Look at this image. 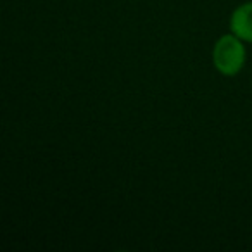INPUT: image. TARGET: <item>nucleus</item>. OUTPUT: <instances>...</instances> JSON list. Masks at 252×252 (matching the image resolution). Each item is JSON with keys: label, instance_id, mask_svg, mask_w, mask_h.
<instances>
[{"label": "nucleus", "instance_id": "f257e3e1", "mask_svg": "<svg viewBox=\"0 0 252 252\" xmlns=\"http://www.w3.org/2000/svg\"><path fill=\"white\" fill-rule=\"evenodd\" d=\"M244 45L240 43V38L237 35H226L216 43L214 47V64L218 71L223 74L238 73L240 67L244 66Z\"/></svg>", "mask_w": 252, "mask_h": 252}, {"label": "nucleus", "instance_id": "f03ea898", "mask_svg": "<svg viewBox=\"0 0 252 252\" xmlns=\"http://www.w3.org/2000/svg\"><path fill=\"white\" fill-rule=\"evenodd\" d=\"M231 32L240 40L252 42V4H244L233 12Z\"/></svg>", "mask_w": 252, "mask_h": 252}]
</instances>
